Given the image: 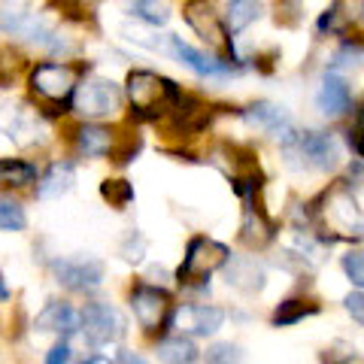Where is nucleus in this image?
I'll return each mask as SVG.
<instances>
[{
	"label": "nucleus",
	"instance_id": "nucleus-1",
	"mask_svg": "<svg viewBox=\"0 0 364 364\" xmlns=\"http://www.w3.org/2000/svg\"><path fill=\"white\" fill-rule=\"evenodd\" d=\"M124 95L131 100V112L143 122L161 119L164 112H173L182 91L173 79H167L155 70H131L124 82Z\"/></svg>",
	"mask_w": 364,
	"mask_h": 364
},
{
	"label": "nucleus",
	"instance_id": "nucleus-2",
	"mask_svg": "<svg viewBox=\"0 0 364 364\" xmlns=\"http://www.w3.org/2000/svg\"><path fill=\"white\" fill-rule=\"evenodd\" d=\"M0 31L13 40L37 46L40 52H49V55H61L70 49V43L61 37L58 28L46 16L33 13L28 6H6L4 13H0Z\"/></svg>",
	"mask_w": 364,
	"mask_h": 364
},
{
	"label": "nucleus",
	"instance_id": "nucleus-3",
	"mask_svg": "<svg viewBox=\"0 0 364 364\" xmlns=\"http://www.w3.org/2000/svg\"><path fill=\"white\" fill-rule=\"evenodd\" d=\"M76 82H79V67L67 61H40L28 73L31 95L37 97V104H43L52 112L58 109L64 112V107H70Z\"/></svg>",
	"mask_w": 364,
	"mask_h": 364
},
{
	"label": "nucleus",
	"instance_id": "nucleus-4",
	"mask_svg": "<svg viewBox=\"0 0 364 364\" xmlns=\"http://www.w3.org/2000/svg\"><path fill=\"white\" fill-rule=\"evenodd\" d=\"M231 258V249L219 240H210V237H191L186 258L176 270V282L188 289H207L210 277L215 270L225 267V261Z\"/></svg>",
	"mask_w": 364,
	"mask_h": 364
},
{
	"label": "nucleus",
	"instance_id": "nucleus-5",
	"mask_svg": "<svg viewBox=\"0 0 364 364\" xmlns=\"http://www.w3.org/2000/svg\"><path fill=\"white\" fill-rule=\"evenodd\" d=\"M318 213L325 219V228L331 231V234H325V243L364 240V213L358 210V203L346 186H334L331 191H325L322 210Z\"/></svg>",
	"mask_w": 364,
	"mask_h": 364
},
{
	"label": "nucleus",
	"instance_id": "nucleus-6",
	"mask_svg": "<svg viewBox=\"0 0 364 364\" xmlns=\"http://www.w3.org/2000/svg\"><path fill=\"white\" fill-rule=\"evenodd\" d=\"M70 107L76 116H82L88 122L107 119L116 109H122V88L112 82V79H100V76L82 79V82H76V88H73Z\"/></svg>",
	"mask_w": 364,
	"mask_h": 364
},
{
	"label": "nucleus",
	"instance_id": "nucleus-7",
	"mask_svg": "<svg viewBox=\"0 0 364 364\" xmlns=\"http://www.w3.org/2000/svg\"><path fill=\"white\" fill-rule=\"evenodd\" d=\"M282 149L289 158H301L304 167L313 170H331L340 161V146L331 134L322 131H291L289 136H282Z\"/></svg>",
	"mask_w": 364,
	"mask_h": 364
},
{
	"label": "nucleus",
	"instance_id": "nucleus-8",
	"mask_svg": "<svg viewBox=\"0 0 364 364\" xmlns=\"http://www.w3.org/2000/svg\"><path fill=\"white\" fill-rule=\"evenodd\" d=\"M124 331H128V322H124V316L112 304L91 301L79 310V334H82L91 346L119 343Z\"/></svg>",
	"mask_w": 364,
	"mask_h": 364
},
{
	"label": "nucleus",
	"instance_id": "nucleus-9",
	"mask_svg": "<svg viewBox=\"0 0 364 364\" xmlns=\"http://www.w3.org/2000/svg\"><path fill=\"white\" fill-rule=\"evenodd\" d=\"M131 310H134L136 325H140L146 334L167 331V328L173 325V304H170V294L161 286H149V282L134 286Z\"/></svg>",
	"mask_w": 364,
	"mask_h": 364
},
{
	"label": "nucleus",
	"instance_id": "nucleus-10",
	"mask_svg": "<svg viewBox=\"0 0 364 364\" xmlns=\"http://www.w3.org/2000/svg\"><path fill=\"white\" fill-rule=\"evenodd\" d=\"M52 277L58 286H64L67 291H95L104 286L107 267L104 261L95 255H76V258H55L52 264Z\"/></svg>",
	"mask_w": 364,
	"mask_h": 364
},
{
	"label": "nucleus",
	"instance_id": "nucleus-11",
	"mask_svg": "<svg viewBox=\"0 0 364 364\" xmlns=\"http://www.w3.org/2000/svg\"><path fill=\"white\" fill-rule=\"evenodd\" d=\"M182 16H186L188 28L195 31L210 49L231 55V61H237L234 58V40H231V33L225 31V21L219 18V13H215L213 0H188L186 9H182Z\"/></svg>",
	"mask_w": 364,
	"mask_h": 364
},
{
	"label": "nucleus",
	"instance_id": "nucleus-12",
	"mask_svg": "<svg viewBox=\"0 0 364 364\" xmlns=\"http://www.w3.org/2000/svg\"><path fill=\"white\" fill-rule=\"evenodd\" d=\"M225 310L213 304H191L173 310V322H179L182 331H188L191 337H213L219 334V328L225 325Z\"/></svg>",
	"mask_w": 364,
	"mask_h": 364
},
{
	"label": "nucleus",
	"instance_id": "nucleus-13",
	"mask_svg": "<svg viewBox=\"0 0 364 364\" xmlns=\"http://www.w3.org/2000/svg\"><path fill=\"white\" fill-rule=\"evenodd\" d=\"M167 55H173L179 64H186L188 70L198 73V76H228V73H237V64L222 61V58H210V55L191 49L188 43H182L179 37H167Z\"/></svg>",
	"mask_w": 364,
	"mask_h": 364
},
{
	"label": "nucleus",
	"instance_id": "nucleus-14",
	"mask_svg": "<svg viewBox=\"0 0 364 364\" xmlns=\"http://www.w3.org/2000/svg\"><path fill=\"white\" fill-rule=\"evenodd\" d=\"M240 116L252 124V128L277 136V140H282V136H289L294 131L291 128V116L286 112V107L270 104V100H255V104H249Z\"/></svg>",
	"mask_w": 364,
	"mask_h": 364
},
{
	"label": "nucleus",
	"instance_id": "nucleus-15",
	"mask_svg": "<svg viewBox=\"0 0 364 364\" xmlns=\"http://www.w3.org/2000/svg\"><path fill=\"white\" fill-rule=\"evenodd\" d=\"M0 131H4L9 140L31 146V143H37V136H40V116L21 104H6V107H0Z\"/></svg>",
	"mask_w": 364,
	"mask_h": 364
},
{
	"label": "nucleus",
	"instance_id": "nucleus-16",
	"mask_svg": "<svg viewBox=\"0 0 364 364\" xmlns=\"http://www.w3.org/2000/svg\"><path fill=\"white\" fill-rule=\"evenodd\" d=\"M33 328L43 334H58V337H73L79 331V310H73L67 301H49L37 313Z\"/></svg>",
	"mask_w": 364,
	"mask_h": 364
},
{
	"label": "nucleus",
	"instance_id": "nucleus-17",
	"mask_svg": "<svg viewBox=\"0 0 364 364\" xmlns=\"http://www.w3.org/2000/svg\"><path fill=\"white\" fill-rule=\"evenodd\" d=\"M277 237V228L267 219V213L261 210V203L252 198L246 200V210H243V225H240V240L249 249H264L267 243H273Z\"/></svg>",
	"mask_w": 364,
	"mask_h": 364
},
{
	"label": "nucleus",
	"instance_id": "nucleus-18",
	"mask_svg": "<svg viewBox=\"0 0 364 364\" xmlns=\"http://www.w3.org/2000/svg\"><path fill=\"white\" fill-rule=\"evenodd\" d=\"M225 277H228V286H234V289H240L246 294H255L264 289V267L258 264L255 258H249V255H231L225 261Z\"/></svg>",
	"mask_w": 364,
	"mask_h": 364
},
{
	"label": "nucleus",
	"instance_id": "nucleus-19",
	"mask_svg": "<svg viewBox=\"0 0 364 364\" xmlns=\"http://www.w3.org/2000/svg\"><path fill=\"white\" fill-rule=\"evenodd\" d=\"M316 107L322 116L328 119H337V116H343V112H349L352 107V95H349V85H346V79L340 76V73H325L322 79V88H318V95H316Z\"/></svg>",
	"mask_w": 364,
	"mask_h": 364
},
{
	"label": "nucleus",
	"instance_id": "nucleus-20",
	"mask_svg": "<svg viewBox=\"0 0 364 364\" xmlns=\"http://www.w3.org/2000/svg\"><path fill=\"white\" fill-rule=\"evenodd\" d=\"M73 182H76L73 161H52L37 182V198L40 200H55V198L67 195V191L73 188Z\"/></svg>",
	"mask_w": 364,
	"mask_h": 364
},
{
	"label": "nucleus",
	"instance_id": "nucleus-21",
	"mask_svg": "<svg viewBox=\"0 0 364 364\" xmlns=\"http://www.w3.org/2000/svg\"><path fill=\"white\" fill-rule=\"evenodd\" d=\"M112 131L104 128L97 122H85L82 128L76 131V152L85 158H107L112 152Z\"/></svg>",
	"mask_w": 364,
	"mask_h": 364
},
{
	"label": "nucleus",
	"instance_id": "nucleus-22",
	"mask_svg": "<svg viewBox=\"0 0 364 364\" xmlns=\"http://www.w3.org/2000/svg\"><path fill=\"white\" fill-rule=\"evenodd\" d=\"M198 346L195 340L186 337V334H176V337H164L161 343L155 346V358L161 364H195L198 361Z\"/></svg>",
	"mask_w": 364,
	"mask_h": 364
},
{
	"label": "nucleus",
	"instance_id": "nucleus-23",
	"mask_svg": "<svg viewBox=\"0 0 364 364\" xmlns=\"http://www.w3.org/2000/svg\"><path fill=\"white\" fill-rule=\"evenodd\" d=\"M37 164L21 161V158H0V186L6 188H25L31 182H37Z\"/></svg>",
	"mask_w": 364,
	"mask_h": 364
},
{
	"label": "nucleus",
	"instance_id": "nucleus-24",
	"mask_svg": "<svg viewBox=\"0 0 364 364\" xmlns=\"http://www.w3.org/2000/svg\"><path fill=\"white\" fill-rule=\"evenodd\" d=\"M261 16V4L258 0H228L225 9V31L228 33H240L246 31L252 21Z\"/></svg>",
	"mask_w": 364,
	"mask_h": 364
},
{
	"label": "nucleus",
	"instance_id": "nucleus-25",
	"mask_svg": "<svg viewBox=\"0 0 364 364\" xmlns=\"http://www.w3.org/2000/svg\"><path fill=\"white\" fill-rule=\"evenodd\" d=\"M318 313V304L313 301H301V298H289L277 306V313H273V328H291L304 322V318H310Z\"/></svg>",
	"mask_w": 364,
	"mask_h": 364
},
{
	"label": "nucleus",
	"instance_id": "nucleus-26",
	"mask_svg": "<svg viewBox=\"0 0 364 364\" xmlns=\"http://www.w3.org/2000/svg\"><path fill=\"white\" fill-rule=\"evenodd\" d=\"M28 228V215H25V207L18 200L0 195V231L4 234H18Z\"/></svg>",
	"mask_w": 364,
	"mask_h": 364
},
{
	"label": "nucleus",
	"instance_id": "nucleus-27",
	"mask_svg": "<svg viewBox=\"0 0 364 364\" xmlns=\"http://www.w3.org/2000/svg\"><path fill=\"white\" fill-rule=\"evenodd\" d=\"M131 13L152 28H164L170 21V9L164 0H131Z\"/></svg>",
	"mask_w": 364,
	"mask_h": 364
},
{
	"label": "nucleus",
	"instance_id": "nucleus-28",
	"mask_svg": "<svg viewBox=\"0 0 364 364\" xmlns=\"http://www.w3.org/2000/svg\"><path fill=\"white\" fill-rule=\"evenodd\" d=\"M25 58L13 46H0V88H13L18 82L21 70H25Z\"/></svg>",
	"mask_w": 364,
	"mask_h": 364
},
{
	"label": "nucleus",
	"instance_id": "nucleus-29",
	"mask_svg": "<svg viewBox=\"0 0 364 364\" xmlns=\"http://www.w3.org/2000/svg\"><path fill=\"white\" fill-rule=\"evenodd\" d=\"M100 198L109 200V207L116 210H128L134 200V186L128 179H107L100 182Z\"/></svg>",
	"mask_w": 364,
	"mask_h": 364
},
{
	"label": "nucleus",
	"instance_id": "nucleus-30",
	"mask_svg": "<svg viewBox=\"0 0 364 364\" xmlns=\"http://www.w3.org/2000/svg\"><path fill=\"white\" fill-rule=\"evenodd\" d=\"M55 13H61V16H67V18H73V21H85V18H91L95 16V9H97V4L100 0H46Z\"/></svg>",
	"mask_w": 364,
	"mask_h": 364
},
{
	"label": "nucleus",
	"instance_id": "nucleus-31",
	"mask_svg": "<svg viewBox=\"0 0 364 364\" xmlns=\"http://www.w3.org/2000/svg\"><path fill=\"white\" fill-rule=\"evenodd\" d=\"M340 267H343L346 279L355 289H364V249H349V252L340 258Z\"/></svg>",
	"mask_w": 364,
	"mask_h": 364
},
{
	"label": "nucleus",
	"instance_id": "nucleus-32",
	"mask_svg": "<svg viewBox=\"0 0 364 364\" xmlns=\"http://www.w3.org/2000/svg\"><path fill=\"white\" fill-rule=\"evenodd\" d=\"M207 364H243V349L237 343H213L207 349Z\"/></svg>",
	"mask_w": 364,
	"mask_h": 364
},
{
	"label": "nucleus",
	"instance_id": "nucleus-33",
	"mask_svg": "<svg viewBox=\"0 0 364 364\" xmlns=\"http://www.w3.org/2000/svg\"><path fill=\"white\" fill-rule=\"evenodd\" d=\"M355 64H364V49L355 43H346L343 49H337L334 52V58H331V70H346V67H355Z\"/></svg>",
	"mask_w": 364,
	"mask_h": 364
},
{
	"label": "nucleus",
	"instance_id": "nucleus-34",
	"mask_svg": "<svg viewBox=\"0 0 364 364\" xmlns=\"http://www.w3.org/2000/svg\"><path fill=\"white\" fill-rule=\"evenodd\" d=\"M277 21L279 25H301L304 21V4L301 0H277Z\"/></svg>",
	"mask_w": 364,
	"mask_h": 364
},
{
	"label": "nucleus",
	"instance_id": "nucleus-35",
	"mask_svg": "<svg viewBox=\"0 0 364 364\" xmlns=\"http://www.w3.org/2000/svg\"><path fill=\"white\" fill-rule=\"evenodd\" d=\"M143 252H146V240L140 237V231H128V237H124V243H122V258L136 264V261L143 258Z\"/></svg>",
	"mask_w": 364,
	"mask_h": 364
},
{
	"label": "nucleus",
	"instance_id": "nucleus-36",
	"mask_svg": "<svg viewBox=\"0 0 364 364\" xmlns=\"http://www.w3.org/2000/svg\"><path fill=\"white\" fill-rule=\"evenodd\" d=\"M343 306H346V313L355 318V322L364 328V289H355V291H349L346 298H343Z\"/></svg>",
	"mask_w": 364,
	"mask_h": 364
},
{
	"label": "nucleus",
	"instance_id": "nucleus-37",
	"mask_svg": "<svg viewBox=\"0 0 364 364\" xmlns=\"http://www.w3.org/2000/svg\"><path fill=\"white\" fill-rule=\"evenodd\" d=\"M346 143H349V149L355 152V158H361V161H364V116L358 119L355 128L346 131Z\"/></svg>",
	"mask_w": 364,
	"mask_h": 364
},
{
	"label": "nucleus",
	"instance_id": "nucleus-38",
	"mask_svg": "<svg viewBox=\"0 0 364 364\" xmlns=\"http://www.w3.org/2000/svg\"><path fill=\"white\" fill-rule=\"evenodd\" d=\"M70 343H67V340L61 337L58 343H55L49 352H46V364H70Z\"/></svg>",
	"mask_w": 364,
	"mask_h": 364
},
{
	"label": "nucleus",
	"instance_id": "nucleus-39",
	"mask_svg": "<svg viewBox=\"0 0 364 364\" xmlns=\"http://www.w3.org/2000/svg\"><path fill=\"white\" fill-rule=\"evenodd\" d=\"M116 364H149L140 352H134V349H122L119 355H116Z\"/></svg>",
	"mask_w": 364,
	"mask_h": 364
},
{
	"label": "nucleus",
	"instance_id": "nucleus-40",
	"mask_svg": "<svg viewBox=\"0 0 364 364\" xmlns=\"http://www.w3.org/2000/svg\"><path fill=\"white\" fill-rule=\"evenodd\" d=\"M337 28V6L334 9H328V13L318 18V33H325V31H334Z\"/></svg>",
	"mask_w": 364,
	"mask_h": 364
},
{
	"label": "nucleus",
	"instance_id": "nucleus-41",
	"mask_svg": "<svg viewBox=\"0 0 364 364\" xmlns=\"http://www.w3.org/2000/svg\"><path fill=\"white\" fill-rule=\"evenodd\" d=\"M9 294H13V291H9L6 279H4V273H0V304H6V301H9Z\"/></svg>",
	"mask_w": 364,
	"mask_h": 364
},
{
	"label": "nucleus",
	"instance_id": "nucleus-42",
	"mask_svg": "<svg viewBox=\"0 0 364 364\" xmlns=\"http://www.w3.org/2000/svg\"><path fill=\"white\" fill-rule=\"evenodd\" d=\"M82 364H116V361H109V358H104V355H91V358H85Z\"/></svg>",
	"mask_w": 364,
	"mask_h": 364
},
{
	"label": "nucleus",
	"instance_id": "nucleus-43",
	"mask_svg": "<svg viewBox=\"0 0 364 364\" xmlns=\"http://www.w3.org/2000/svg\"><path fill=\"white\" fill-rule=\"evenodd\" d=\"M361 13H364V0H361Z\"/></svg>",
	"mask_w": 364,
	"mask_h": 364
}]
</instances>
